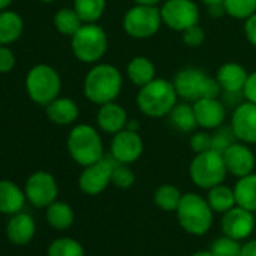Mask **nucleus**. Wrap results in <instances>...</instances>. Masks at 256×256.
Instances as JSON below:
<instances>
[{
    "mask_svg": "<svg viewBox=\"0 0 256 256\" xmlns=\"http://www.w3.org/2000/svg\"><path fill=\"white\" fill-rule=\"evenodd\" d=\"M122 90V74L110 64L94 65L84 77V96L94 104H106L114 101Z\"/></svg>",
    "mask_w": 256,
    "mask_h": 256,
    "instance_id": "nucleus-1",
    "label": "nucleus"
},
{
    "mask_svg": "<svg viewBox=\"0 0 256 256\" xmlns=\"http://www.w3.org/2000/svg\"><path fill=\"white\" fill-rule=\"evenodd\" d=\"M178 101L174 82L166 78H154L148 84L139 88L138 107L150 118H163L170 113Z\"/></svg>",
    "mask_w": 256,
    "mask_h": 256,
    "instance_id": "nucleus-2",
    "label": "nucleus"
},
{
    "mask_svg": "<svg viewBox=\"0 0 256 256\" xmlns=\"http://www.w3.org/2000/svg\"><path fill=\"white\" fill-rule=\"evenodd\" d=\"M66 148L71 158L83 168L104 157L102 139L96 128L88 124H78L72 128L66 139Z\"/></svg>",
    "mask_w": 256,
    "mask_h": 256,
    "instance_id": "nucleus-3",
    "label": "nucleus"
},
{
    "mask_svg": "<svg viewBox=\"0 0 256 256\" xmlns=\"http://www.w3.org/2000/svg\"><path fill=\"white\" fill-rule=\"evenodd\" d=\"M26 92L29 98L40 106H47L53 100H56L62 89V80L59 72L47 65L40 64L29 70L24 80Z\"/></svg>",
    "mask_w": 256,
    "mask_h": 256,
    "instance_id": "nucleus-4",
    "label": "nucleus"
},
{
    "mask_svg": "<svg viewBox=\"0 0 256 256\" xmlns=\"http://www.w3.org/2000/svg\"><path fill=\"white\" fill-rule=\"evenodd\" d=\"M108 47L106 30L96 23H84L71 36V50L83 64H96Z\"/></svg>",
    "mask_w": 256,
    "mask_h": 256,
    "instance_id": "nucleus-5",
    "label": "nucleus"
},
{
    "mask_svg": "<svg viewBox=\"0 0 256 256\" xmlns=\"http://www.w3.org/2000/svg\"><path fill=\"white\" fill-rule=\"evenodd\" d=\"M176 216L181 226L194 235L205 234L212 223V208L210 206L208 200L196 193L182 194Z\"/></svg>",
    "mask_w": 256,
    "mask_h": 256,
    "instance_id": "nucleus-6",
    "label": "nucleus"
},
{
    "mask_svg": "<svg viewBox=\"0 0 256 256\" xmlns=\"http://www.w3.org/2000/svg\"><path fill=\"white\" fill-rule=\"evenodd\" d=\"M190 178L200 188H212L223 182L226 176V164L223 156L210 150L200 154H196L190 163Z\"/></svg>",
    "mask_w": 256,
    "mask_h": 256,
    "instance_id": "nucleus-7",
    "label": "nucleus"
},
{
    "mask_svg": "<svg viewBox=\"0 0 256 256\" xmlns=\"http://www.w3.org/2000/svg\"><path fill=\"white\" fill-rule=\"evenodd\" d=\"M163 24L158 6L134 5L130 8L122 20L124 30L126 35L136 40H148L154 36Z\"/></svg>",
    "mask_w": 256,
    "mask_h": 256,
    "instance_id": "nucleus-8",
    "label": "nucleus"
},
{
    "mask_svg": "<svg viewBox=\"0 0 256 256\" xmlns=\"http://www.w3.org/2000/svg\"><path fill=\"white\" fill-rule=\"evenodd\" d=\"M163 24L176 32L199 24V8L193 0H166L160 8Z\"/></svg>",
    "mask_w": 256,
    "mask_h": 256,
    "instance_id": "nucleus-9",
    "label": "nucleus"
},
{
    "mask_svg": "<svg viewBox=\"0 0 256 256\" xmlns=\"http://www.w3.org/2000/svg\"><path fill=\"white\" fill-rule=\"evenodd\" d=\"M116 160L112 157H102L101 160L86 166L78 178V186L83 193L95 196L102 193L112 182V172Z\"/></svg>",
    "mask_w": 256,
    "mask_h": 256,
    "instance_id": "nucleus-10",
    "label": "nucleus"
},
{
    "mask_svg": "<svg viewBox=\"0 0 256 256\" xmlns=\"http://www.w3.org/2000/svg\"><path fill=\"white\" fill-rule=\"evenodd\" d=\"M24 193H26V199L32 205L38 208H44L56 200L58 182L52 174L46 170H38L28 178Z\"/></svg>",
    "mask_w": 256,
    "mask_h": 256,
    "instance_id": "nucleus-11",
    "label": "nucleus"
},
{
    "mask_svg": "<svg viewBox=\"0 0 256 256\" xmlns=\"http://www.w3.org/2000/svg\"><path fill=\"white\" fill-rule=\"evenodd\" d=\"M110 152L118 163L130 164L138 162L144 154V140L139 132L124 128V130L113 134L110 144Z\"/></svg>",
    "mask_w": 256,
    "mask_h": 256,
    "instance_id": "nucleus-12",
    "label": "nucleus"
},
{
    "mask_svg": "<svg viewBox=\"0 0 256 256\" xmlns=\"http://www.w3.org/2000/svg\"><path fill=\"white\" fill-rule=\"evenodd\" d=\"M230 128L236 140L247 145L256 144V104L240 102L232 113Z\"/></svg>",
    "mask_w": 256,
    "mask_h": 256,
    "instance_id": "nucleus-13",
    "label": "nucleus"
},
{
    "mask_svg": "<svg viewBox=\"0 0 256 256\" xmlns=\"http://www.w3.org/2000/svg\"><path fill=\"white\" fill-rule=\"evenodd\" d=\"M206 78L208 76L199 68H184L175 76L174 86L180 98L187 102H194L202 98Z\"/></svg>",
    "mask_w": 256,
    "mask_h": 256,
    "instance_id": "nucleus-14",
    "label": "nucleus"
},
{
    "mask_svg": "<svg viewBox=\"0 0 256 256\" xmlns=\"http://www.w3.org/2000/svg\"><path fill=\"white\" fill-rule=\"evenodd\" d=\"M223 160L228 172H230L238 178L252 174L254 168V154L247 146V144H242L240 140L234 142L223 152Z\"/></svg>",
    "mask_w": 256,
    "mask_h": 256,
    "instance_id": "nucleus-15",
    "label": "nucleus"
},
{
    "mask_svg": "<svg viewBox=\"0 0 256 256\" xmlns=\"http://www.w3.org/2000/svg\"><path fill=\"white\" fill-rule=\"evenodd\" d=\"M222 228L226 236H230L234 240H242L248 236L254 228L253 214L252 211L236 205L224 212L222 220Z\"/></svg>",
    "mask_w": 256,
    "mask_h": 256,
    "instance_id": "nucleus-16",
    "label": "nucleus"
},
{
    "mask_svg": "<svg viewBox=\"0 0 256 256\" xmlns=\"http://www.w3.org/2000/svg\"><path fill=\"white\" fill-rule=\"evenodd\" d=\"M198 125L205 130H216L222 126L226 118V108L218 98H199L193 102Z\"/></svg>",
    "mask_w": 256,
    "mask_h": 256,
    "instance_id": "nucleus-17",
    "label": "nucleus"
},
{
    "mask_svg": "<svg viewBox=\"0 0 256 256\" xmlns=\"http://www.w3.org/2000/svg\"><path fill=\"white\" fill-rule=\"evenodd\" d=\"M128 122V114L125 108L114 102H106L100 106V110L96 113V124L100 130L108 134H116L118 132L124 130Z\"/></svg>",
    "mask_w": 256,
    "mask_h": 256,
    "instance_id": "nucleus-18",
    "label": "nucleus"
},
{
    "mask_svg": "<svg viewBox=\"0 0 256 256\" xmlns=\"http://www.w3.org/2000/svg\"><path fill=\"white\" fill-rule=\"evenodd\" d=\"M247 77L248 72L246 68L236 62L223 64L216 74V78L220 83L223 92H242Z\"/></svg>",
    "mask_w": 256,
    "mask_h": 256,
    "instance_id": "nucleus-19",
    "label": "nucleus"
},
{
    "mask_svg": "<svg viewBox=\"0 0 256 256\" xmlns=\"http://www.w3.org/2000/svg\"><path fill=\"white\" fill-rule=\"evenodd\" d=\"M46 114L56 125H71L78 118V107L71 98L58 96L46 106Z\"/></svg>",
    "mask_w": 256,
    "mask_h": 256,
    "instance_id": "nucleus-20",
    "label": "nucleus"
},
{
    "mask_svg": "<svg viewBox=\"0 0 256 256\" xmlns=\"http://www.w3.org/2000/svg\"><path fill=\"white\" fill-rule=\"evenodd\" d=\"M26 202V193L12 181L0 180V212L16 214L20 212Z\"/></svg>",
    "mask_w": 256,
    "mask_h": 256,
    "instance_id": "nucleus-21",
    "label": "nucleus"
},
{
    "mask_svg": "<svg viewBox=\"0 0 256 256\" xmlns=\"http://www.w3.org/2000/svg\"><path fill=\"white\" fill-rule=\"evenodd\" d=\"M6 234L16 244H28L35 235V222L26 212H16L6 224Z\"/></svg>",
    "mask_w": 256,
    "mask_h": 256,
    "instance_id": "nucleus-22",
    "label": "nucleus"
},
{
    "mask_svg": "<svg viewBox=\"0 0 256 256\" xmlns=\"http://www.w3.org/2000/svg\"><path fill=\"white\" fill-rule=\"evenodd\" d=\"M24 30V22L12 10L0 11V44L11 46L12 42L18 41Z\"/></svg>",
    "mask_w": 256,
    "mask_h": 256,
    "instance_id": "nucleus-23",
    "label": "nucleus"
},
{
    "mask_svg": "<svg viewBox=\"0 0 256 256\" xmlns=\"http://www.w3.org/2000/svg\"><path fill=\"white\" fill-rule=\"evenodd\" d=\"M126 76L134 86L142 88L156 78V66L151 59L136 56L126 65Z\"/></svg>",
    "mask_w": 256,
    "mask_h": 256,
    "instance_id": "nucleus-24",
    "label": "nucleus"
},
{
    "mask_svg": "<svg viewBox=\"0 0 256 256\" xmlns=\"http://www.w3.org/2000/svg\"><path fill=\"white\" fill-rule=\"evenodd\" d=\"M236 205L248 211H256V174L241 176L234 188Z\"/></svg>",
    "mask_w": 256,
    "mask_h": 256,
    "instance_id": "nucleus-25",
    "label": "nucleus"
},
{
    "mask_svg": "<svg viewBox=\"0 0 256 256\" xmlns=\"http://www.w3.org/2000/svg\"><path fill=\"white\" fill-rule=\"evenodd\" d=\"M169 122L175 128L176 132L181 133H193L194 128L198 126V120L194 116V108L188 102H181L175 104V107L170 110Z\"/></svg>",
    "mask_w": 256,
    "mask_h": 256,
    "instance_id": "nucleus-26",
    "label": "nucleus"
},
{
    "mask_svg": "<svg viewBox=\"0 0 256 256\" xmlns=\"http://www.w3.org/2000/svg\"><path fill=\"white\" fill-rule=\"evenodd\" d=\"M47 222L54 229H68L74 222V211L68 204L54 200L47 206Z\"/></svg>",
    "mask_w": 256,
    "mask_h": 256,
    "instance_id": "nucleus-27",
    "label": "nucleus"
},
{
    "mask_svg": "<svg viewBox=\"0 0 256 256\" xmlns=\"http://www.w3.org/2000/svg\"><path fill=\"white\" fill-rule=\"evenodd\" d=\"M206 200L210 206L212 208V211H217V212H226L236 205L234 190L223 184H218L210 188Z\"/></svg>",
    "mask_w": 256,
    "mask_h": 256,
    "instance_id": "nucleus-28",
    "label": "nucleus"
},
{
    "mask_svg": "<svg viewBox=\"0 0 256 256\" xmlns=\"http://www.w3.org/2000/svg\"><path fill=\"white\" fill-rule=\"evenodd\" d=\"M53 23H54L56 30L60 35H65V36H72L84 24L74 8H62V10H59L56 12V16H54V18H53Z\"/></svg>",
    "mask_w": 256,
    "mask_h": 256,
    "instance_id": "nucleus-29",
    "label": "nucleus"
},
{
    "mask_svg": "<svg viewBox=\"0 0 256 256\" xmlns=\"http://www.w3.org/2000/svg\"><path fill=\"white\" fill-rule=\"evenodd\" d=\"M72 8L83 23H96L106 11V0H74Z\"/></svg>",
    "mask_w": 256,
    "mask_h": 256,
    "instance_id": "nucleus-30",
    "label": "nucleus"
},
{
    "mask_svg": "<svg viewBox=\"0 0 256 256\" xmlns=\"http://www.w3.org/2000/svg\"><path fill=\"white\" fill-rule=\"evenodd\" d=\"M181 198H182L181 192L175 186H170V184H164L158 187L154 194L156 205L162 208L163 211H176L180 206Z\"/></svg>",
    "mask_w": 256,
    "mask_h": 256,
    "instance_id": "nucleus-31",
    "label": "nucleus"
},
{
    "mask_svg": "<svg viewBox=\"0 0 256 256\" xmlns=\"http://www.w3.org/2000/svg\"><path fill=\"white\" fill-rule=\"evenodd\" d=\"M224 11L236 20H247L256 14V0H224Z\"/></svg>",
    "mask_w": 256,
    "mask_h": 256,
    "instance_id": "nucleus-32",
    "label": "nucleus"
},
{
    "mask_svg": "<svg viewBox=\"0 0 256 256\" xmlns=\"http://www.w3.org/2000/svg\"><path fill=\"white\" fill-rule=\"evenodd\" d=\"M48 256H84V250L76 240L59 238L50 244Z\"/></svg>",
    "mask_w": 256,
    "mask_h": 256,
    "instance_id": "nucleus-33",
    "label": "nucleus"
},
{
    "mask_svg": "<svg viewBox=\"0 0 256 256\" xmlns=\"http://www.w3.org/2000/svg\"><path fill=\"white\" fill-rule=\"evenodd\" d=\"M134 180L136 176L130 168L124 163L116 162L113 172H112V184H114L119 188H130L134 184Z\"/></svg>",
    "mask_w": 256,
    "mask_h": 256,
    "instance_id": "nucleus-34",
    "label": "nucleus"
},
{
    "mask_svg": "<svg viewBox=\"0 0 256 256\" xmlns=\"http://www.w3.org/2000/svg\"><path fill=\"white\" fill-rule=\"evenodd\" d=\"M211 252L214 256H240L241 246L238 244V240H234L230 236H223L214 241Z\"/></svg>",
    "mask_w": 256,
    "mask_h": 256,
    "instance_id": "nucleus-35",
    "label": "nucleus"
},
{
    "mask_svg": "<svg viewBox=\"0 0 256 256\" xmlns=\"http://www.w3.org/2000/svg\"><path fill=\"white\" fill-rule=\"evenodd\" d=\"M235 136L232 133V128H220L218 126V130L211 134V150L222 154L235 142Z\"/></svg>",
    "mask_w": 256,
    "mask_h": 256,
    "instance_id": "nucleus-36",
    "label": "nucleus"
},
{
    "mask_svg": "<svg viewBox=\"0 0 256 256\" xmlns=\"http://www.w3.org/2000/svg\"><path fill=\"white\" fill-rule=\"evenodd\" d=\"M181 34H182V41H184V44L188 46V47H193V48L202 46L204 41H205V32H204V29H202L199 24L190 26L188 29H186V30L181 32Z\"/></svg>",
    "mask_w": 256,
    "mask_h": 256,
    "instance_id": "nucleus-37",
    "label": "nucleus"
},
{
    "mask_svg": "<svg viewBox=\"0 0 256 256\" xmlns=\"http://www.w3.org/2000/svg\"><path fill=\"white\" fill-rule=\"evenodd\" d=\"M190 146L196 154L211 150V134L206 132H196L190 138Z\"/></svg>",
    "mask_w": 256,
    "mask_h": 256,
    "instance_id": "nucleus-38",
    "label": "nucleus"
},
{
    "mask_svg": "<svg viewBox=\"0 0 256 256\" xmlns=\"http://www.w3.org/2000/svg\"><path fill=\"white\" fill-rule=\"evenodd\" d=\"M16 66V54L10 46L0 44V74H8Z\"/></svg>",
    "mask_w": 256,
    "mask_h": 256,
    "instance_id": "nucleus-39",
    "label": "nucleus"
},
{
    "mask_svg": "<svg viewBox=\"0 0 256 256\" xmlns=\"http://www.w3.org/2000/svg\"><path fill=\"white\" fill-rule=\"evenodd\" d=\"M242 94H244L246 101H250V102L256 104V71L248 74L246 86L242 89Z\"/></svg>",
    "mask_w": 256,
    "mask_h": 256,
    "instance_id": "nucleus-40",
    "label": "nucleus"
},
{
    "mask_svg": "<svg viewBox=\"0 0 256 256\" xmlns=\"http://www.w3.org/2000/svg\"><path fill=\"white\" fill-rule=\"evenodd\" d=\"M244 34L247 41L256 47V14H253L252 17H248L247 20H244Z\"/></svg>",
    "mask_w": 256,
    "mask_h": 256,
    "instance_id": "nucleus-41",
    "label": "nucleus"
},
{
    "mask_svg": "<svg viewBox=\"0 0 256 256\" xmlns=\"http://www.w3.org/2000/svg\"><path fill=\"white\" fill-rule=\"evenodd\" d=\"M223 2H224V0H202V4L208 8L210 14L212 17H220V16L226 14Z\"/></svg>",
    "mask_w": 256,
    "mask_h": 256,
    "instance_id": "nucleus-42",
    "label": "nucleus"
},
{
    "mask_svg": "<svg viewBox=\"0 0 256 256\" xmlns=\"http://www.w3.org/2000/svg\"><path fill=\"white\" fill-rule=\"evenodd\" d=\"M240 256H256V240L248 241L247 244H244L241 247Z\"/></svg>",
    "mask_w": 256,
    "mask_h": 256,
    "instance_id": "nucleus-43",
    "label": "nucleus"
},
{
    "mask_svg": "<svg viewBox=\"0 0 256 256\" xmlns=\"http://www.w3.org/2000/svg\"><path fill=\"white\" fill-rule=\"evenodd\" d=\"M136 5H145V6H158L160 0H134Z\"/></svg>",
    "mask_w": 256,
    "mask_h": 256,
    "instance_id": "nucleus-44",
    "label": "nucleus"
},
{
    "mask_svg": "<svg viewBox=\"0 0 256 256\" xmlns=\"http://www.w3.org/2000/svg\"><path fill=\"white\" fill-rule=\"evenodd\" d=\"M125 128H128V130H133V132H139L140 125H139V122H138V120H128Z\"/></svg>",
    "mask_w": 256,
    "mask_h": 256,
    "instance_id": "nucleus-45",
    "label": "nucleus"
},
{
    "mask_svg": "<svg viewBox=\"0 0 256 256\" xmlns=\"http://www.w3.org/2000/svg\"><path fill=\"white\" fill-rule=\"evenodd\" d=\"M14 0H0V11H5L11 6V4Z\"/></svg>",
    "mask_w": 256,
    "mask_h": 256,
    "instance_id": "nucleus-46",
    "label": "nucleus"
},
{
    "mask_svg": "<svg viewBox=\"0 0 256 256\" xmlns=\"http://www.w3.org/2000/svg\"><path fill=\"white\" fill-rule=\"evenodd\" d=\"M193 256H214V254H212V252H205V250H202V252H196Z\"/></svg>",
    "mask_w": 256,
    "mask_h": 256,
    "instance_id": "nucleus-47",
    "label": "nucleus"
},
{
    "mask_svg": "<svg viewBox=\"0 0 256 256\" xmlns=\"http://www.w3.org/2000/svg\"><path fill=\"white\" fill-rule=\"evenodd\" d=\"M40 2H42V4H52V2H54V0H40Z\"/></svg>",
    "mask_w": 256,
    "mask_h": 256,
    "instance_id": "nucleus-48",
    "label": "nucleus"
}]
</instances>
